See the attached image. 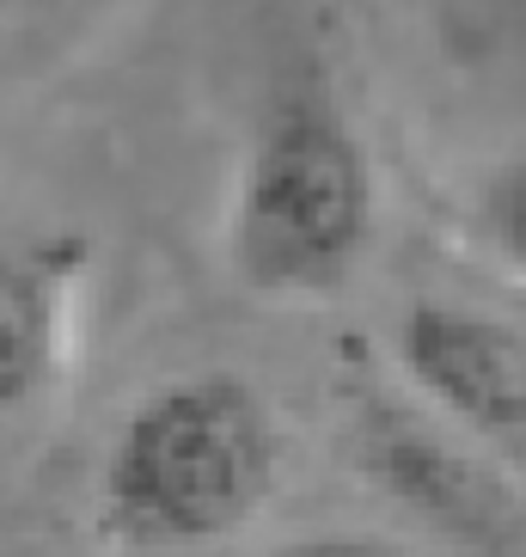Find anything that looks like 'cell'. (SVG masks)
<instances>
[{"instance_id": "cell-1", "label": "cell", "mask_w": 526, "mask_h": 557, "mask_svg": "<svg viewBox=\"0 0 526 557\" xmlns=\"http://www.w3.org/2000/svg\"><path fill=\"white\" fill-rule=\"evenodd\" d=\"M379 233V184L343 92L318 62L288 67L258 104L227 197L233 276L258 300H330L362 276Z\"/></svg>"}, {"instance_id": "cell-2", "label": "cell", "mask_w": 526, "mask_h": 557, "mask_svg": "<svg viewBox=\"0 0 526 557\" xmlns=\"http://www.w3.org/2000/svg\"><path fill=\"white\" fill-rule=\"evenodd\" d=\"M281 423L233 368L160 380L111 429L99 459V521L111 545L184 557L246 533L276 496Z\"/></svg>"}, {"instance_id": "cell-3", "label": "cell", "mask_w": 526, "mask_h": 557, "mask_svg": "<svg viewBox=\"0 0 526 557\" xmlns=\"http://www.w3.org/2000/svg\"><path fill=\"white\" fill-rule=\"evenodd\" d=\"M392 361L428 417L526 478V325L472 300L423 295L398 312Z\"/></svg>"}, {"instance_id": "cell-4", "label": "cell", "mask_w": 526, "mask_h": 557, "mask_svg": "<svg viewBox=\"0 0 526 557\" xmlns=\"http://www.w3.org/2000/svg\"><path fill=\"white\" fill-rule=\"evenodd\" d=\"M362 466L398 508L416 521L441 527L453 540L502 545L521 533V496L514 472L496 466L484 447H472L460 429L428 417L404 398H374L362 410Z\"/></svg>"}, {"instance_id": "cell-5", "label": "cell", "mask_w": 526, "mask_h": 557, "mask_svg": "<svg viewBox=\"0 0 526 557\" xmlns=\"http://www.w3.org/2000/svg\"><path fill=\"white\" fill-rule=\"evenodd\" d=\"M92 246L67 233L0 239V417L43 405L74 368Z\"/></svg>"}, {"instance_id": "cell-6", "label": "cell", "mask_w": 526, "mask_h": 557, "mask_svg": "<svg viewBox=\"0 0 526 557\" xmlns=\"http://www.w3.org/2000/svg\"><path fill=\"white\" fill-rule=\"evenodd\" d=\"M472 233L477 246L490 251L514 282H526V153H514L472 209Z\"/></svg>"}, {"instance_id": "cell-7", "label": "cell", "mask_w": 526, "mask_h": 557, "mask_svg": "<svg viewBox=\"0 0 526 557\" xmlns=\"http://www.w3.org/2000/svg\"><path fill=\"white\" fill-rule=\"evenodd\" d=\"M263 557H416V552L386 540V533H362V527H318V533H295V540L270 545Z\"/></svg>"}, {"instance_id": "cell-8", "label": "cell", "mask_w": 526, "mask_h": 557, "mask_svg": "<svg viewBox=\"0 0 526 557\" xmlns=\"http://www.w3.org/2000/svg\"><path fill=\"white\" fill-rule=\"evenodd\" d=\"M0 13H7V0H0Z\"/></svg>"}, {"instance_id": "cell-9", "label": "cell", "mask_w": 526, "mask_h": 557, "mask_svg": "<svg viewBox=\"0 0 526 557\" xmlns=\"http://www.w3.org/2000/svg\"><path fill=\"white\" fill-rule=\"evenodd\" d=\"M521 325H526V319H521Z\"/></svg>"}]
</instances>
